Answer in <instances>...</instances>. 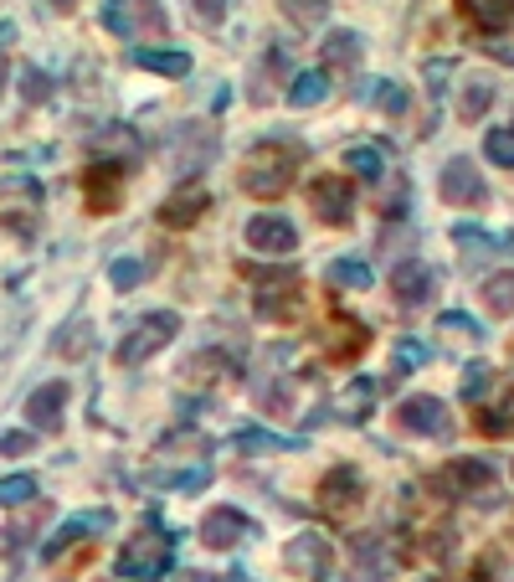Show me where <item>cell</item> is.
Returning <instances> with one entry per match:
<instances>
[{"mask_svg": "<svg viewBox=\"0 0 514 582\" xmlns=\"http://www.w3.org/2000/svg\"><path fill=\"white\" fill-rule=\"evenodd\" d=\"M308 149L294 145V139H268L242 160V191L258 196V201H279L289 186H294L298 165H304Z\"/></svg>", "mask_w": 514, "mask_h": 582, "instance_id": "6da1fadb", "label": "cell"}, {"mask_svg": "<svg viewBox=\"0 0 514 582\" xmlns=\"http://www.w3.org/2000/svg\"><path fill=\"white\" fill-rule=\"evenodd\" d=\"M170 552H176V541L160 531V521L149 516L139 531H134L124 547H118V572L124 578H134V582H155V578H165L170 572Z\"/></svg>", "mask_w": 514, "mask_h": 582, "instance_id": "7a4b0ae2", "label": "cell"}, {"mask_svg": "<svg viewBox=\"0 0 514 582\" xmlns=\"http://www.w3.org/2000/svg\"><path fill=\"white\" fill-rule=\"evenodd\" d=\"M252 279H258L252 310L263 314L268 325H294L304 314V273L298 269H268V273H252Z\"/></svg>", "mask_w": 514, "mask_h": 582, "instance_id": "3957f363", "label": "cell"}, {"mask_svg": "<svg viewBox=\"0 0 514 582\" xmlns=\"http://www.w3.org/2000/svg\"><path fill=\"white\" fill-rule=\"evenodd\" d=\"M176 330H180V314H170V310L145 314V320L118 341V366H145L149 356H160L165 345L176 341Z\"/></svg>", "mask_w": 514, "mask_h": 582, "instance_id": "277c9868", "label": "cell"}, {"mask_svg": "<svg viewBox=\"0 0 514 582\" xmlns=\"http://www.w3.org/2000/svg\"><path fill=\"white\" fill-rule=\"evenodd\" d=\"M103 27L124 37V42H139V37H160L165 31V6L160 0H103Z\"/></svg>", "mask_w": 514, "mask_h": 582, "instance_id": "5b68a950", "label": "cell"}, {"mask_svg": "<svg viewBox=\"0 0 514 582\" xmlns=\"http://www.w3.org/2000/svg\"><path fill=\"white\" fill-rule=\"evenodd\" d=\"M489 485H494V469L484 459H448L432 475V495L442 500H473V495H489Z\"/></svg>", "mask_w": 514, "mask_h": 582, "instance_id": "8992f818", "label": "cell"}, {"mask_svg": "<svg viewBox=\"0 0 514 582\" xmlns=\"http://www.w3.org/2000/svg\"><path fill=\"white\" fill-rule=\"evenodd\" d=\"M283 568L304 582H324L329 568H335V547H329L319 531H298V537L283 547Z\"/></svg>", "mask_w": 514, "mask_h": 582, "instance_id": "52a82bcc", "label": "cell"}, {"mask_svg": "<svg viewBox=\"0 0 514 582\" xmlns=\"http://www.w3.org/2000/svg\"><path fill=\"white\" fill-rule=\"evenodd\" d=\"M397 423L407 428V434L417 438H453V418H448V403L442 397H432V392H417V397H407V403L397 407Z\"/></svg>", "mask_w": 514, "mask_h": 582, "instance_id": "ba28073f", "label": "cell"}, {"mask_svg": "<svg viewBox=\"0 0 514 582\" xmlns=\"http://www.w3.org/2000/svg\"><path fill=\"white\" fill-rule=\"evenodd\" d=\"M438 196L448 201V207H484L489 186H484V176L473 170V160L453 155V160L442 165V176H438Z\"/></svg>", "mask_w": 514, "mask_h": 582, "instance_id": "9c48e42d", "label": "cell"}, {"mask_svg": "<svg viewBox=\"0 0 514 582\" xmlns=\"http://www.w3.org/2000/svg\"><path fill=\"white\" fill-rule=\"evenodd\" d=\"M308 207L319 211V222L345 227V222H350V211H355L350 176H314V180H308Z\"/></svg>", "mask_w": 514, "mask_h": 582, "instance_id": "30bf717a", "label": "cell"}, {"mask_svg": "<svg viewBox=\"0 0 514 582\" xmlns=\"http://www.w3.org/2000/svg\"><path fill=\"white\" fill-rule=\"evenodd\" d=\"M248 242L252 253H268V258H283L298 248V232L289 217H279V211H263V217H252L248 222Z\"/></svg>", "mask_w": 514, "mask_h": 582, "instance_id": "8fae6325", "label": "cell"}, {"mask_svg": "<svg viewBox=\"0 0 514 582\" xmlns=\"http://www.w3.org/2000/svg\"><path fill=\"white\" fill-rule=\"evenodd\" d=\"M360 495H366V479H360V469H350V464H335V469L319 479V506L335 510V516L360 506Z\"/></svg>", "mask_w": 514, "mask_h": 582, "instance_id": "7c38bea8", "label": "cell"}, {"mask_svg": "<svg viewBox=\"0 0 514 582\" xmlns=\"http://www.w3.org/2000/svg\"><path fill=\"white\" fill-rule=\"evenodd\" d=\"M201 541H206V547H217V552H232V547L252 541V521L242 516V510H232V506H217L201 521Z\"/></svg>", "mask_w": 514, "mask_h": 582, "instance_id": "4fadbf2b", "label": "cell"}, {"mask_svg": "<svg viewBox=\"0 0 514 582\" xmlns=\"http://www.w3.org/2000/svg\"><path fill=\"white\" fill-rule=\"evenodd\" d=\"M67 397H73V387L67 382H46V387H36L27 397V418L36 434H57L62 428V413H67Z\"/></svg>", "mask_w": 514, "mask_h": 582, "instance_id": "5bb4252c", "label": "cell"}, {"mask_svg": "<svg viewBox=\"0 0 514 582\" xmlns=\"http://www.w3.org/2000/svg\"><path fill=\"white\" fill-rule=\"evenodd\" d=\"M83 191H88V211H118L124 201V165H88V176H83Z\"/></svg>", "mask_w": 514, "mask_h": 582, "instance_id": "9a60e30c", "label": "cell"}, {"mask_svg": "<svg viewBox=\"0 0 514 582\" xmlns=\"http://www.w3.org/2000/svg\"><path fill=\"white\" fill-rule=\"evenodd\" d=\"M432 289H438V273L427 269V263H417V258H407V263H397V269H391V294H397V304H407V310L427 304V299H432Z\"/></svg>", "mask_w": 514, "mask_h": 582, "instance_id": "2e32d148", "label": "cell"}, {"mask_svg": "<svg viewBox=\"0 0 514 582\" xmlns=\"http://www.w3.org/2000/svg\"><path fill=\"white\" fill-rule=\"evenodd\" d=\"M211 149H217V135H211L206 124H186V129L170 135V160H176V170H201V165L211 160Z\"/></svg>", "mask_w": 514, "mask_h": 582, "instance_id": "e0dca14e", "label": "cell"}, {"mask_svg": "<svg viewBox=\"0 0 514 582\" xmlns=\"http://www.w3.org/2000/svg\"><path fill=\"white\" fill-rule=\"evenodd\" d=\"M206 207H211V191H206L201 180H191V186H180L176 196H165L160 222L165 227H196L206 217Z\"/></svg>", "mask_w": 514, "mask_h": 582, "instance_id": "ac0fdd59", "label": "cell"}, {"mask_svg": "<svg viewBox=\"0 0 514 582\" xmlns=\"http://www.w3.org/2000/svg\"><path fill=\"white\" fill-rule=\"evenodd\" d=\"M108 526H114V510H88V516H73V521L62 526L57 537H52V541L42 547V557H46V562H57V557L67 552V547H73L77 537H88V531H98V537H103Z\"/></svg>", "mask_w": 514, "mask_h": 582, "instance_id": "d6986e66", "label": "cell"}, {"mask_svg": "<svg viewBox=\"0 0 514 582\" xmlns=\"http://www.w3.org/2000/svg\"><path fill=\"white\" fill-rule=\"evenodd\" d=\"M134 67L165 73V77H186L191 73V58H186L180 46H134Z\"/></svg>", "mask_w": 514, "mask_h": 582, "instance_id": "ffe728a7", "label": "cell"}, {"mask_svg": "<svg viewBox=\"0 0 514 582\" xmlns=\"http://www.w3.org/2000/svg\"><path fill=\"white\" fill-rule=\"evenodd\" d=\"M360 52H366V46H360L355 31H329V37H324V67H335V73H355V67H360Z\"/></svg>", "mask_w": 514, "mask_h": 582, "instance_id": "44dd1931", "label": "cell"}, {"mask_svg": "<svg viewBox=\"0 0 514 582\" xmlns=\"http://www.w3.org/2000/svg\"><path fill=\"white\" fill-rule=\"evenodd\" d=\"M366 345H370L366 325H360V320H345V314H339L335 330H329V356H335V361H350V356H360Z\"/></svg>", "mask_w": 514, "mask_h": 582, "instance_id": "7402d4cb", "label": "cell"}, {"mask_svg": "<svg viewBox=\"0 0 514 582\" xmlns=\"http://www.w3.org/2000/svg\"><path fill=\"white\" fill-rule=\"evenodd\" d=\"M469 15L484 37H500L504 27H514V0H469Z\"/></svg>", "mask_w": 514, "mask_h": 582, "instance_id": "603a6c76", "label": "cell"}, {"mask_svg": "<svg viewBox=\"0 0 514 582\" xmlns=\"http://www.w3.org/2000/svg\"><path fill=\"white\" fill-rule=\"evenodd\" d=\"M350 557H355V568H360V578H366V582H376L386 568H391V557H386L381 537H355L350 541Z\"/></svg>", "mask_w": 514, "mask_h": 582, "instance_id": "cb8c5ba5", "label": "cell"}, {"mask_svg": "<svg viewBox=\"0 0 514 582\" xmlns=\"http://www.w3.org/2000/svg\"><path fill=\"white\" fill-rule=\"evenodd\" d=\"M180 376H191V382H221V376H227V382H232V376H237V361L221 356V351H201V356L186 361V372H180Z\"/></svg>", "mask_w": 514, "mask_h": 582, "instance_id": "d4e9b609", "label": "cell"}, {"mask_svg": "<svg viewBox=\"0 0 514 582\" xmlns=\"http://www.w3.org/2000/svg\"><path fill=\"white\" fill-rule=\"evenodd\" d=\"M98 149H103V160L118 155V165H134L139 160V135H134L129 124H108V129L98 135Z\"/></svg>", "mask_w": 514, "mask_h": 582, "instance_id": "484cf974", "label": "cell"}, {"mask_svg": "<svg viewBox=\"0 0 514 582\" xmlns=\"http://www.w3.org/2000/svg\"><path fill=\"white\" fill-rule=\"evenodd\" d=\"M329 98V73L324 67H314V73H298L294 77V89H289V104L294 108H314Z\"/></svg>", "mask_w": 514, "mask_h": 582, "instance_id": "4316f807", "label": "cell"}, {"mask_svg": "<svg viewBox=\"0 0 514 582\" xmlns=\"http://www.w3.org/2000/svg\"><path fill=\"white\" fill-rule=\"evenodd\" d=\"M345 170L360 176V180H381L386 176V155L376 145H355V149H345Z\"/></svg>", "mask_w": 514, "mask_h": 582, "instance_id": "83f0119b", "label": "cell"}, {"mask_svg": "<svg viewBox=\"0 0 514 582\" xmlns=\"http://www.w3.org/2000/svg\"><path fill=\"white\" fill-rule=\"evenodd\" d=\"M484 304H489V314H514V269L489 273L484 279Z\"/></svg>", "mask_w": 514, "mask_h": 582, "instance_id": "f1b7e54d", "label": "cell"}, {"mask_svg": "<svg viewBox=\"0 0 514 582\" xmlns=\"http://www.w3.org/2000/svg\"><path fill=\"white\" fill-rule=\"evenodd\" d=\"M329 284L335 289H370V263H360V258H335V263H329Z\"/></svg>", "mask_w": 514, "mask_h": 582, "instance_id": "f546056e", "label": "cell"}, {"mask_svg": "<svg viewBox=\"0 0 514 582\" xmlns=\"http://www.w3.org/2000/svg\"><path fill=\"white\" fill-rule=\"evenodd\" d=\"M489 108H494V83H484V77H479V83H469V89H463V98H458V114H463V119H484Z\"/></svg>", "mask_w": 514, "mask_h": 582, "instance_id": "4dcf8cb0", "label": "cell"}, {"mask_svg": "<svg viewBox=\"0 0 514 582\" xmlns=\"http://www.w3.org/2000/svg\"><path fill=\"white\" fill-rule=\"evenodd\" d=\"M279 6L294 27H319L324 15H329V0H279Z\"/></svg>", "mask_w": 514, "mask_h": 582, "instance_id": "1f68e13d", "label": "cell"}, {"mask_svg": "<svg viewBox=\"0 0 514 582\" xmlns=\"http://www.w3.org/2000/svg\"><path fill=\"white\" fill-rule=\"evenodd\" d=\"M453 238H458V248H473V258H489L494 248H514V238H489L479 227H458Z\"/></svg>", "mask_w": 514, "mask_h": 582, "instance_id": "d6a6232c", "label": "cell"}, {"mask_svg": "<svg viewBox=\"0 0 514 582\" xmlns=\"http://www.w3.org/2000/svg\"><path fill=\"white\" fill-rule=\"evenodd\" d=\"M484 155L494 165H504V170H514V124H510V129H489Z\"/></svg>", "mask_w": 514, "mask_h": 582, "instance_id": "836d02e7", "label": "cell"}, {"mask_svg": "<svg viewBox=\"0 0 514 582\" xmlns=\"http://www.w3.org/2000/svg\"><path fill=\"white\" fill-rule=\"evenodd\" d=\"M88 320H73L67 330H57V356H88Z\"/></svg>", "mask_w": 514, "mask_h": 582, "instance_id": "e575fe53", "label": "cell"}, {"mask_svg": "<svg viewBox=\"0 0 514 582\" xmlns=\"http://www.w3.org/2000/svg\"><path fill=\"white\" fill-rule=\"evenodd\" d=\"M489 387H494V372H489L484 361H473L469 372H463V403H484Z\"/></svg>", "mask_w": 514, "mask_h": 582, "instance_id": "d590c367", "label": "cell"}, {"mask_svg": "<svg viewBox=\"0 0 514 582\" xmlns=\"http://www.w3.org/2000/svg\"><path fill=\"white\" fill-rule=\"evenodd\" d=\"M366 98L381 108V114H401V108H407V89H401V83H370Z\"/></svg>", "mask_w": 514, "mask_h": 582, "instance_id": "8d00e7d4", "label": "cell"}, {"mask_svg": "<svg viewBox=\"0 0 514 582\" xmlns=\"http://www.w3.org/2000/svg\"><path fill=\"white\" fill-rule=\"evenodd\" d=\"M479 428H484L489 438H504V434H514V403H504V407H489V413H479Z\"/></svg>", "mask_w": 514, "mask_h": 582, "instance_id": "74e56055", "label": "cell"}, {"mask_svg": "<svg viewBox=\"0 0 514 582\" xmlns=\"http://www.w3.org/2000/svg\"><path fill=\"white\" fill-rule=\"evenodd\" d=\"M36 495V479L31 475H6L0 479V506H21V500H31Z\"/></svg>", "mask_w": 514, "mask_h": 582, "instance_id": "f35d334b", "label": "cell"}, {"mask_svg": "<svg viewBox=\"0 0 514 582\" xmlns=\"http://www.w3.org/2000/svg\"><path fill=\"white\" fill-rule=\"evenodd\" d=\"M258 403H263L268 413H289V407H294V387H289V382L279 376L273 387H263V392H258Z\"/></svg>", "mask_w": 514, "mask_h": 582, "instance_id": "ab89813d", "label": "cell"}, {"mask_svg": "<svg viewBox=\"0 0 514 582\" xmlns=\"http://www.w3.org/2000/svg\"><path fill=\"white\" fill-rule=\"evenodd\" d=\"M108 279H114V289H134L145 279V263H139V258H118L114 269H108Z\"/></svg>", "mask_w": 514, "mask_h": 582, "instance_id": "60d3db41", "label": "cell"}, {"mask_svg": "<svg viewBox=\"0 0 514 582\" xmlns=\"http://www.w3.org/2000/svg\"><path fill=\"white\" fill-rule=\"evenodd\" d=\"M191 6H196V21H201V27H221L227 11H232V0H191Z\"/></svg>", "mask_w": 514, "mask_h": 582, "instance_id": "b9f144b4", "label": "cell"}, {"mask_svg": "<svg viewBox=\"0 0 514 582\" xmlns=\"http://www.w3.org/2000/svg\"><path fill=\"white\" fill-rule=\"evenodd\" d=\"M21 83H27V104H46V98H52V83H46V73H36V67H21Z\"/></svg>", "mask_w": 514, "mask_h": 582, "instance_id": "7bdbcfd3", "label": "cell"}, {"mask_svg": "<svg viewBox=\"0 0 514 582\" xmlns=\"http://www.w3.org/2000/svg\"><path fill=\"white\" fill-rule=\"evenodd\" d=\"M237 448H294L289 438H279V434H237Z\"/></svg>", "mask_w": 514, "mask_h": 582, "instance_id": "ee69618b", "label": "cell"}, {"mask_svg": "<svg viewBox=\"0 0 514 582\" xmlns=\"http://www.w3.org/2000/svg\"><path fill=\"white\" fill-rule=\"evenodd\" d=\"M211 469H191V475H160V485H176V490H206Z\"/></svg>", "mask_w": 514, "mask_h": 582, "instance_id": "f6af8a7d", "label": "cell"}, {"mask_svg": "<svg viewBox=\"0 0 514 582\" xmlns=\"http://www.w3.org/2000/svg\"><path fill=\"white\" fill-rule=\"evenodd\" d=\"M11 37L15 31L0 21V93H6V73H11Z\"/></svg>", "mask_w": 514, "mask_h": 582, "instance_id": "bcb514c9", "label": "cell"}, {"mask_svg": "<svg viewBox=\"0 0 514 582\" xmlns=\"http://www.w3.org/2000/svg\"><path fill=\"white\" fill-rule=\"evenodd\" d=\"M31 444H36L31 434H6L0 438V454H31Z\"/></svg>", "mask_w": 514, "mask_h": 582, "instance_id": "7dc6e473", "label": "cell"}, {"mask_svg": "<svg viewBox=\"0 0 514 582\" xmlns=\"http://www.w3.org/2000/svg\"><path fill=\"white\" fill-rule=\"evenodd\" d=\"M397 356H401V366H417V361L427 356V345H422V341H401V345H397Z\"/></svg>", "mask_w": 514, "mask_h": 582, "instance_id": "c3c4849f", "label": "cell"}, {"mask_svg": "<svg viewBox=\"0 0 514 582\" xmlns=\"http://www.w3.org/2000/svg\"><path fill=\"white\" fill-rule=\"evenodd\" d=\"M176 582H217V578H206V572H180Z\"/></svg>", "mask_w": 514, "mask_h": 582, "instance_id": "681fc988", "label": "cell"}, {"mask_svg": "<svg viewBox=\"0 0 514 582\" xmlns=\"http://www.w3.org/2000/svg\"><path fill=\"white\" fill-rule=\"evenodd\" d=\"M52 6H57V11H73V0H52Z\"/></svg>", "mask_w": 514, "mask_h": 582, "instance_id": "f907efd6", "label": "cell"}, {"mask_svg": "<svg viewBox=\"0 0 514 582\" xmlns=\"http://www.w3.org/2000/svg\"><path fill=\"white\" fill-rule=\"evenodd\" d=\"M510 361H514V341H510Z\"/></svg>", "mask_w": 514, "mask_h": 582, "instance_id": "816d5d0a", "label": "cell"}, {"mask_svg": "<svg viewBox=\"0 0 514 582\" xmlns=\"http://www.w3.org/2000/svg\"><path fill=\"white\" fill-rule=\"evenodd\" d=\"M232 582H242V578H232Z\"/></svg>", "mask_w": 514, "mask_h": 582, "instance_id": "f5cc1de1", "label": "cell"}]
</instances>
